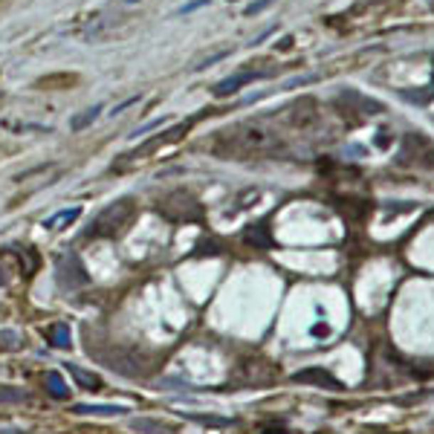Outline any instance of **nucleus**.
<instances>
[{
    "instance_id": "obj_10",
    "label": "nucleus",
    "mask_w": 434,
    "mask_h": 434,
    "mask_svg": "<svg viewBox=\"0 0 434 434\" xmlns=\"http://www.w3.org/2000/svg\"><path fill=\"white\" fill-rule=\"evenodd\" d=\"M78 214H81V208H78V206L64 208V211H58V214L47 217V221H43V229H61V226H70V223H75V221H78Z\"/></svg>"
},
{
    "instance_id": "obj_5",
    "label": "nucleus",
    "mask_w": 434,
    "mask_h": 434,
    "mask_svg": "<svg viewBox=\"0 0 434 434\" xmlns=\"http://www.w3.org/2000/svg\"><path fill=\"white\" fill-rule=\"evenodd\" d=\"M292 382H301V385H319V388H327V391H342V382L324 371V368H307V371H298L292 374Z\"/></svg>"
},
{
    "instance_id": "obj_11",
    "label": "nucleus",
    "mask_w": 434,
    "mask_h": 434,
    "mask_svg": "<svg viewBox=\"0 0 434 434\" xmlns=\"http://www.w3.org/2000/svg\"><path fill=\"white\" fill-rule=\"evenodd\" d=\"M99 116H102V105L87 107L84 113H78V116H73V119H70V130H84V127H90V125H93Z\"/></svg>"
},
{
    "instance_id": "obj_6",
    "label": "nucleus",
    "mask_w": 434,
    "mask_h": 434,
    "mask_svg": "<svg viewBox=\"0 0 434 434\" xmlns=\"http://www.w3.org/2000/svg\"><path fill=\"white\" fill-rule=\"evenodd\" d=\"M189 130V125H177V127H171V130H165L162 137H154V139H148V142H142L134 154H127L130 159H139V157H145V154H151V151H157L159 145H168V142H174V139H180L183 134Z\"/></svg>"
},
{
    "instance_id": "obj_16",
    "label": "nucleus",
    "mask_w": 434,
    "mask_h": 434,
    "mask_svg": "<svg viewBox=\"0 0 434 434\" xmlns=\"http://www.w3.org/2000/svg\"><path fill=\"white\" fill-rule=\"evenodd\" d=\"M0 344L9 347V351H15V347L21 344V336L15 330H0Z\"/></svg>"
},
{
    "instance_id": "obj_15",
    "label": "nucleus",
    "mask_w": 434,
    "mask_h": 434,
    "mask_svg": "<svg viewBox=\"0 0 434 434\" xmlns=\"http://www.w3.org/2000/svg\"><path fill=\"white\" fill-rule=\"evenodd\" d=\"M243 240H246V243H258V246H270V235H267V229H264V226H258V229H246Z\"/></svg>"
},
{
    "instance_id": "obj_3",
    "label": "nucleus",
    "mask_w": 434,
    "mask_h": 434,
    "mask_svg": "<svg viewBox=\"0 0 434 434\" xmlns=\"http://www.w3.org/2000/svg\"><path fill=\"white\" fill-rule=\"evenodd\" d=\"M157 211L165 217V221H171V223H189V221H200L203 206L197 203L194 194L177 189V191L165 194V200H159Z\"/></svg>"
},
{
    "instance_id": "obj_19",
    "label": "nucleus",
    "mask_w": 434,
    "mask_h": 434,
    "mask_svg": "<svg viewBox=\"0 0 434 434\" xmlns=\"http://www.w3.org/2000/svg\"><path fill=\"white\" fill-rule=\"evenodd\" d=\"M270 4H272V0H258V4H249V6H246V18H252V15H258V12H264Z\"/></svg>"
},
{
    "instance_id": "obj_14",
    "label": "nucleus",
    "mask_w": 434,
    "mask_h": 434,
    "mask_svg": "<svg viewBox=\"0 0 434 434\" xmlns=\"http://www.w3.org/2000/svg\"><path fill=\"white\" fill-rule=\"evenodd\" d=\"M29 394L21 388H0V403H26Z\"/></svg>"
},
{
    "instance_id": "obj_12",
    "label": "nucleus",
    "mask_w": 434,
    "mask_h": 434,
    "mask_svg": "<svg viewBox=\"0 0 434 434\" xmlns=\"http://www.w3.org/2000/svg\"><path fill=\"white\" fill-rule=\"evenodd\" d=\"M47 391H50V394L55 397V400H67L70 397V388H67V382L61 379V374H55V371H50L47 374Z\"/></svg>"
},
{
    "instance_id": "obj_17",
    "label": "nucleus",
    "mask_w": 434,
    "mask_h": 434,
    "mask_svg": "<svg viewBox=\"0 0 434 434\" xmlns=\"http://www.w3.org/2000/svg\"><path fill=\"white\" fill-rule=\"evenodd\" d=\"M165 122H168V119H165V116H159V119H154V122H148V125L137 127V130H134V134H130V137H134V139H139V137H145V134H148V130H154V127H162Z\"/></svg>"
},
{
    "instance_id": "obj_7",
    "label": "nucleus",
    "mask_w": 434,
    "mask_h": 434,
    "mask_svg": "<svg viewBox=\"0 0 434 434\" xmlns=\"http://www.w3.org/2000/svg\"><path fill=\"white\" fill-rule=\"evenodd\" d=\"M73 414H78V417H122V414H127V408L125 406H84V403H78V406H73L70 408Z\"/></svg>"
},
{
    "instance_id": "obj_4",
    "label": "nucleus",
    "mask_w": 434,
    "mask_h": 434,
    "mask_svg": "<svg viewBox=\"0 0 434 434\" xmlns=\"http://www.w3.org/2000/svg\"><path fill=\"white\" fill-rule=\"evenodd\" d=\"M264 75H270L267 70H240V73H235V75H229V78H223L221 84H214V96L217 99H226V96H232V93H238L243 84H249V81H255V78H264Z\"/></svg>"
},
{
    "instance_id": "obj_8",
    "label": "nucleus",
    "mask_w": 434,
    "mask_h": 434,
    "mask_svg": "<svg viewBox=\"0 0 434 434\" xmlns=\"http://www.w3.org/2000/svg\"><path fill=\"white\" fill-rule=\"evenodd\" d=\"M130 428L139 431V434H171L174 428L162 420H151V417H134L130 420Z\"/></svg>"
},
{
    "instance_id": "obj_23",
    "label": "nucleus",
    "mask_w": 434,
    "mask_h": 434,
    "mask_svg": "<svg viewBox=\"0 0 434 434\" xmlns=\"http://www.w3.org/2000/svg\"><path fill=\"white\" fill-rule=\"evenodd\" d=\"M267 434H290V431H275V428H272V431H267Z\"/></svg>"
},
{
    "instance_id": "obj_2",
    "label": "nucleus",
    "mask_w": 434,
    "mask_h": 434,
    "mask_svg": "<svg viewBox=\"0 0 434 434\" xmlns=\"http://www.w3.org/2000/svg\"><path fill=\"white\" fill-rule=\"evenodd\" d=\"M134 214H137L134 200L122 197V200L110 203L107 208H102L96 214V221H93L90 232H87V238H113V235L125 232V226L130 223V217H134Z\"/></svg>"
},
{
    "instance_id": "obj_22",
    "label": "nucleus",
    "mask_w": 434,
    "mask_h": 434,
    "mask_svg": "<svg viewBox=\"0 0 434 434\" xmlns=\"http://www.w3.org/2000/svg\"><path fill=\"white\" fill-rule=\"evenodd\" d=\"M6 281H9V275H6V267L0 264V284H6Z\"/></svg>"
},
{
    "instance_id": "obj_24",
    "label": "nucleus",
    "mask_w": 434,
    "mask_h": 434,
    "mask_svg": "<svg viewBox=\"0 0 434 434\" xmlns=\"http://www.w3.org/2000/svg\"><path fill=\"white\" fill-rule=\"evenodd\" d=\"M127 4H137V0H127Z\"/></svg>"
},
{
    "instance_id": "obj_13",
    "label": "nucleus",
    "mask_w": 434,
    "mask_h": 434,
    "mask_svg": "<svg viewBox=\"0 0 434 434\" xmlns=\"http://www.w3.org/2000/svg\"><path fill=\"white\" fill-rule=\"evenodd\" d=\"M47 339H50L53 347H67L70 344V327L67 324H53L47 330Z\"/></svg>"
},
{
    "instance_id": "obj_9",
    "label": "nucleus",
    "mask_w": 434,
    "mask_h": 434,
    "mask_svg": "<svg viewBox=\"0 0 434 434\" xmlns=\"http://www.w3.org/2000/svg\"><path fill=\"white\" fill-rule=\"evenodd\" d=\"M67 368H70L73 379H75L84 391H102V379H99L93 371H84V368H78V365H67Z\"/></svg>"
},
{
    "instance_id": "obj_1",
    "label": "nucleus",
    "mask_w": 434,
    "mask_h": 434,
    "mask_svg": "<svg viewBox=\"0 0 434 434\" xmlns=\"http://www.w3.org/2000/svg\"><path fill=\"white\" fill-rule=\"evenodd\" d=\"M223 142H229L226 154H235V157H240V154H267V151H272L275 137H270V130L258 127V125H240L235 130H223V137H221L217 145H223Z\"/></svg>"
},
{
    "instance_id": "obj_20",
    "label": "nucleus",
    "mask_w": 434,
    "mask_h": 434,
    "mask_svg": "<svg viewBox=\"0 0 434 434\" xmlns=\"http://www.w3.org/2000/svg\"><path fill=\"white\" fill-rule=\"evenodd\" d=\"M130 105H139V96H130V99H125L122 105H116V107H113V113H122V110H127Z\"/></svg>"
},
{
    "instance_id": "obj_21",
    "label": "nucleus",
    "mask_w": 434,
    "mask_h": 434,
    "mask_svg": "<svg viewBox=\"0 0 434 434\" xmlns=\"http://www.w3.org/2000/svg\"><path fill=\"white\" fill-rule=\"evenodd\" d=\"M206 4H208V0H194V4H189V6H183L180 12H183V15H189V12H194V9H200V6H206Z\"/></svg>"
},
{
    "instance_id": "obj_18",
    "label": "nucleus",
    "mask_w": 434,
    "mask_h": 434,
    "mask_svg": "<svg viewBox=\"0 0 434 434\" xmlns=\"http://www.w3.org/2000/svg\"><path fill=\"white\" fill-rule=\"evenodd\" d=\"M229 55H232L229 50H221V53H214V55H208V58H203V61H200V64H197L194 70H206V67H211V64H217V61H223V58H229Z\"/></svg>"
}]
</instances>
